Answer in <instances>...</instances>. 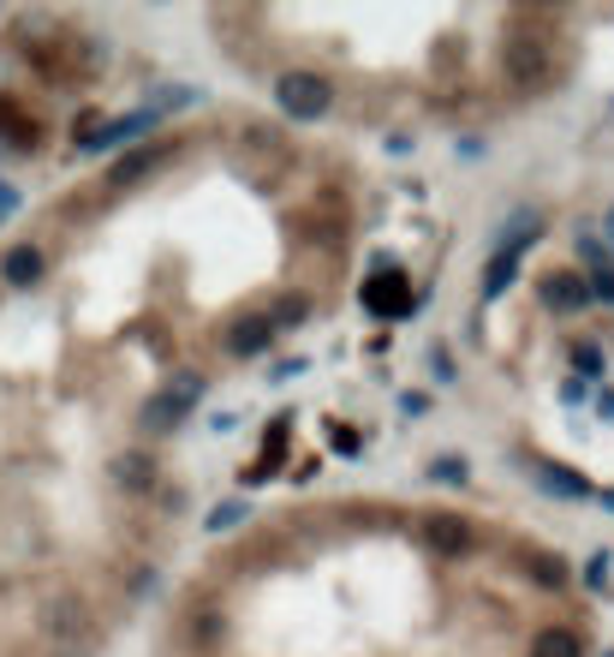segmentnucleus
Instances as JSON below:
<instances>
[{
  "instance_id": "22",
  "label": "nucleus",
  "mask_w": 614,
  "mask_h": 657,
  "mask_svg": "<svg viewBox=\"0 0 614 657\" xmlns=\"http://www.w3.org/2000/svg\"><path fill=\"white\" fill-rule=\"evenodd\" d=\"M609 657H614V652H609Z\"/></svg>"
},
{
  "instance_id": "6",
  "label": "nucleus",
  "mask_w": 614,
  "mask_h": 657,
  "mask_svg": "<svg viewBox=\"0 0 614 657\" xmlns=\"http://www.w3.org/2000/svg\"><path fill=\"white\" fill-rule=\"evenodd\" d=\"M418 538H424L436 556H466V550H471V526L459 521V514H424Z\"/></svg>"
},
{
  "instance_id": "20",
  "label": "nucleus",
  "mask_w": 614,
  "mask_h": 657,
  "mask_svg": "<svg viewBox=\"0 0 614 657\" xmlns=\"http://www.w3.org/2000/svg\"><path fill=\"white\" fill-rule=\"evenodd\" d=\"M585 580H591V586L603 592V586H609V556H591V568H585Z\"/></svg>"
},
{
  "instance_id": "11",
  "label": "nucleus",
  "mask_w": 614,
  "mask_h": 657,
  "mask_svg": "<svg viewBox=\"0 0 614 657\" xmlns=\"http://www.w3.org/2000/svg\"><path fill=\"white\" fill-rule=\"evenodd\" d=\"M0 275H7L12 287H31L36 275H43V251H36V246H12L7 258H0Z\"/></svg>"
},
{
  "instance_id": "19",
  "label": "nucleus",
  "mask_w": 614,
  "mask_h": 657,
  "mask_svg": "<svg viewBox=\"0 0 614 657\" xmlns=\"http://www.w3.org/2000/svg\"><path fill=\"white\" fill-rule=\"evenodd\" d=\"M573 365H579V377H597V371H603V353L585 341V347H573Z\"/></svg>"
},
{
  "instance_id": "1",
  "label": "nucleus",
  "mask_w": 614,
  "mask_h": 657,
  "mask_svg": "<svg viewBox=\"0 0 614 657\" xmlns=\"http://www.w3.org/2000/svg\"><path fill=\"white\" fill-rule=\"evenodd\" d=\"M502 72H507V84L526 91V96L549 91V84H555V43H549L543 31H531V24H526V31H507Z\"/></svg>"
},
{
  "instance_id": "5",
  "label": "nucleus",
  "mask_w": 614,
  "mask_h": 657,
  "mask_svg": "<svg viewBox=\"0 0 614 657\" xmlns=\"http://www.w3.org/2000/svg\"><path fill=\"white\" fill-rule=\"evenodd\" d=\"M275 318L268 311H251V318H239L233 329H227V353L233 359H257V353H268V341H275Z\"/></svg>"
},
{
  "instance_id": "18",
  "label": "nucleus",
  "mask_w": 614,
  "mask_h": 657,
  "mask_svg": "<svg viewBox=\"0 0 614 657\" xmlns=\"http://www.w3.org/2000/svg\"><path fill=\"white\" fill-rule=\"evenodd\" d=\"M585 294H591V299H609V306H614V270H609L603 258H597V275H591V287H585Z\"/></svg>"
},
{
  "instance_id": "8",
  "label": "nucleus",
  "mask_w": 614,
  "mask_h": 657,
  "mask_svg": "<svg viewBox=\"0 0 614 657\" xmlns=\"http://www.w3.org/2000/svg\"><path fill=\"white\" fill-rule=\"evenodd\" d=\"M400 287H406L400 275H376V282L364 287V306H370V311H382V318H400V311H412V306H418L412 294H400Z\"/></svg>"
},
{
  "instance_id": "15",
  "label": "nucleus",
  "mask_w": 614,
  "mask_h": 657,
  "mask_svg": "<svg viewBox=\"0 0 614 657\" xmlns=\"http://www.w3.org/2000/svg\"><path fill=\"white\" fill-rule=\"evenodd\" d=\"M526 568H531L537 586H567V568H561V556H537V550H526Z\"/></svg>"
},
{
  "instance_id": "4",
  "label": "nucleus",
  "mask_w": 614,
  "mask_h": 657,
  "mask_svg": "<svg viewBox=\"0 0 614 657\" xmlns=\"http://www.w3.org/2000/svg\"><path fill=\"white\" fill-rule=\"evenodd\" d=\"M43 634H48V646H55L60 657H79L89 652V610L79 598H48V622H43Z\"/></svg>"
},
{
  "instance_id": "16",
  "label": "nucleus",
  "mask_w": 614,
  "mask_h": 657,
  "mask_svg": "<svg viewBox=\"0 0 614 657\" xmlns=\"http://www.w3.org/2000/svg\"><path fill=\"white\" fill-rule=\"evenodd\" d=\"M245 521V502H215L209 509V533H227V526Z\"/></svg>"
},
{
  "instance_id": "7",
  "label": "nucleus",
  "mask_w": 614,
  "mask_h": 657,
  "mask_svg": "<svg viewBox=\"0 0 614 657\" xmlns=\"http://www.w3.org/2000/svg\"><path fill=\"white\" fill-rule=\"evenodd\" d=\"M168 156H173V144H144V150H132L125 162H113V174H108V180H113V186H137L144 174H156Z\"/></svg>"
},
{
  "instance_id": "13",
  "label": "nucleus",
  "mask_w": 614,
  "mask_h": 657,
  "mask_svg": "<svg viewBox=\"0 0 614 657\" xmlns=\"http://www.w3.org/2000/svg\"><path fill=\"white\" fill-rule=\"evenodd\" d=\"M537 485H543L549 490V497H573V502H579V497H591V490H585V478L579 473H573V466H537Z\"/></svg>"
},
{
  "instance_id": "10",
  "label": "nucleus",
  "mask_w": 614,
  "mask_h": 657,
  "mask_svg": "<svg viewBox=\"0 0 614 657\" xmlns=\"http://www.w3.org/2000/svg\"><path fill=\"white\" fill-rule=\"evenodd\" d=\"M113 485L120 490H149L156 485V461H149V454H120V461H113Z\"/></svg>"
},
{
  "instance_id": "9",
  "label": "nucleus",
  "mask_w": 614,
  "mask_h": 657,
  "mask_svg": "<svg viewBox=\"0 0 614 657\" xmlns=\"http://www.w3.org/2000/svg\"><path fill=\"white\" fill-rule=\"evenodd\" d=\"M585 299H591V294H585V282H579L573 270L543 275V306H549V311H579Z\"/></svg>"
},
{
  "instance_id": "14",
  "label": "nucleus",
  "mask_w": 614,
  "mask_h": 657,
  "mask_svg": "<svg viewBox=\"0 0 614 657\" xmlns=\"http://www.w3.org/2000/svg\"><path fill=\"white\" fill-rule=\"evenodd\" d=\"M514 275H519V251H502V246H495V258H490V275H483V299H502Z\"/></svg>"
},
{
  "instance_id": "17",
  "label": "nucleus",
  "mask_w": 614,
  "mask_h": 657,
  "mask_svg": "<svg viewBox=\"0 0 614 657\" xmlns=\"http://www.w3.org/2000/svg\"><path fill=\"white\" fill-rule=\"evenodd\" d=\"M430 478H436V485H466V461L442 454V461H430Z\"/></svg>"
},
{
  "instance_id": "21",
  "label": "nucleus",
  "mask_w": 614,
  "mask_h": 657,
  "mask_svg": "<svg viewBox=\"0 0 614 657\" xmlns=\"http://www.w3.org/2000/svg\"><path fill=\"white\" fill-rule=\"evenodd\" d=\"M609 234H614V210H609ZM609 246H614V239H609Z\"/></svg>"
},
{
  "instance_id": "2",
  "label": "nucleus",
  "mask_w": 614,
  "mask_h": 657,
  "mask_svg": "<svg viewBox=\"0 0 614 657\" xmlns=\"http://www.w3.org/2000/svg\"><path fill=\"white\" fill-rule=\"evenodd\" d=\"M203 401V377L197 371H179L168 389H161V395H149L144 401V413H137V425H144L149 437H173L179 425L191 419V407H197Z\"/></svg>"
},
{
  "instance_id": "12",
  "label": "nucleus",
  "mask_w": 614,
  "mask_h": 657,
  "mask_svg": "<svg viewBox=\"0 0 614 657\" xmlns=\"http://www.w3.org/2000/svg\"><path fill=\"white\" fill-rule=\"evenodd\" d=\"M531 657H585V640L573 634V628H543V634L531 640Z\"/></svg>"
},
{
  "instance_id": "3",
  "label": "nucleus",
  "mask_w": 614,
  "mask_h": 657,
  "mask_svg": "<svg viewBox=\"0 0 614 657\" xmlns=\"http://www.w3.org/2000/svg\"><path fill=\"white\" fill-rule=\"evenodd\" d=\"M275 103H280L287 120H323L328 103H335V91H328V79H316V72H280Z\"/></svg>"
}]
</instances>
